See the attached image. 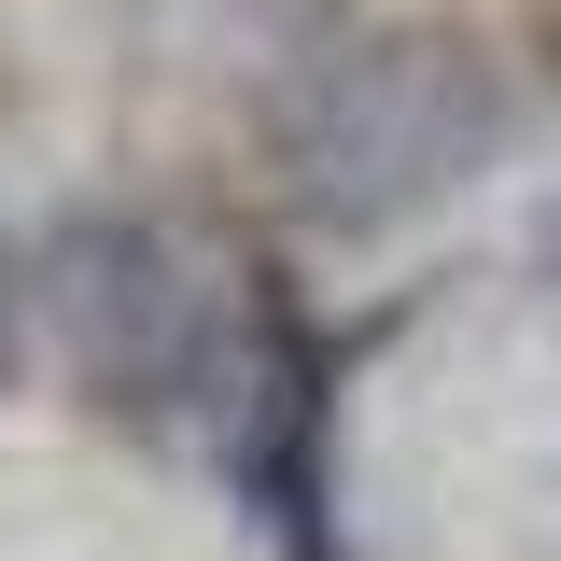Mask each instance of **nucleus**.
I'll list each match as a JSON object with an SVG mask.
<instances>
[{"mask_svg":"<svg viewBox=\"0 0 561 561\" xmlns=\"http://www.w3.org/2000/svg\"><path fill=\"white\" fill-rule=\"evenodd\" d=\"M28 309L57 323L70 379H84L99 408L169 421V435L210 421V435L239 449L253 393L280 379V365H253V309H239L169 225H140V210H70L57 239H43V267H28Z\"/></svg>","mask_w":561,"mask_h":561,"instance_id":"1","label":"nucleus"},{"mask_svg":"<svg viewBox=\"0 0 561 561\" xmlns=\"http://www.w3.org/2000/svg\"><path fill=\"white\" fill-rule=\"evenodd\" d=\"M491 127H505V84H491L478 43L379 28V43L323 57L280 99V197L309 210L323 239H379V225H408V210L449 197L491 154Z\"/></svg>","mask_w":561,"mask_h":561,"instance_id":"2","label":"nucleus"},{"mask_svg":"<svg viewBox=\"0 0 561 561\" xmlns=\"http://www.w3.org/2000/svg\"><path fill=\"white\" fill-rule=\"evenodd\" d=\"M0 365H14V280H0Z\"/></svg>","mask_w":561,"mask_h":561,"instance_id":"3","label":"nucleus"}]
</instances>
